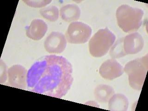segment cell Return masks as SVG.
Masks as SVG:
<instances>
[{
    "label": "cell",
    "mask_w": 148,
    "mask_h": 111,
    "mask_svg": "<svg viewBox=\"0 0 148 111\" xmlns=\"http://www.w3.org/2000/svg\"><path fill=\"white\" fill-rule=\"evenodd\" d=\"M71 62L62 56L51 55L35 62L28 71V90L57 98L64 96L73 83Z\"/></svg>",
    "instance_id": "1"
},
{
    "label": "cell",
    "mask_w": 148,
    "mask_h": 111,
    "mask_svg": "<svg viewBox=\"0 0 148 111\" xmlns=\"http://www.w3.org/2000/svg\"><path fill=\"white\" fill-rule=\"evenodd\" d=\"M143 15L142 9L126 4L119 6L116 13L119 27L126 33L134 32L140 28L142 25Z\"/></svg>",
    "instance_id": "2"
},
{
    "label": "cell",
    "mask_w": 148,
    "mask_h": 111,
    "mask_svg": "<svg viewBox=\"0 0 148 111\" xmlns=\"http://www.w3.org/2000/svg\"><path fill=\"white\" fill-rule=\"evenodd\" d=\"M148 69V55L127 62L124 71L128 76L129 83L132 88L142 90Z\"/></svg>",
    "instance_id": "3"
},
{
    "label": "cell",
    "mask_w": 148,
    "mask_h": 111,
    "mask_svg": "<svg viewBox=\"0 0 148 111\" xmlns=\"http://www.w3.org/2000/svg\"><path fill=\"white\" fill-rule=\"evenodd\" d=\"M115 40V35L108 28L99 29L89 40L90 55L95 58L103 57L113 46Z\"/></svg>",
    "instance_id": "4"
},
{
    "label": "cell",
    "mask_w": 148,
    "mask_h": 111,
    "mask_svg": "<svg viewBox=\"0 0 148 111\" xmlns=\"http://www.w3.org/2000/svg\"><path fill=\"white\" fill-rule=\"evenodd\" d=\"M92 30L89 25L80 21L71 22L65 34L66 40L72 44H82L88 41Z\"/></svg>",
    "instance_id": "5"
},
{
    "label": "cell",
    "mask_w": 148,
    "mask_h": 111,
    "mask_svg": "<svg viewBox=\"0 0 148 111\" xmlns=\"http://www.w3.org/2000/svg\"><path fill=\"white\" fill-rule=\"evenodd\" d=\"M67 45L64 35L59 32H51L44 42L45 50L50 54H60L64 52Z\"/></svg>",
    "instance_id": "6"
},
{
    "label": "cell",
    "mask_w": 148,
    "mask_h": 111,
    "mask_svg": "<svg viewBox=\"0 0 148 111\" xmlns=\"http://www.w3.org/2000/svg\"><path fill=\"white\" fill-rule=\"evenodd\" d=\"M8 82L10 86L25 89L27 85V71L21 65H14L8 71Z\"/></svg>",
    "instance_id": "7"
},
{
    "label": "cell",
    "mask_w": 148,
    "mask_h": 111,
    "mask_svg": "<svg viewBox=\"0 0 148 111\" xmlns=\"http://www.w3.org/2000/svg\"><path fill=\"white\" fill-rule=\"evenodd\" d=\"M145 45L142 36L138 32H133L122 38L123 52L125 56L140 52Z\"/></svg>",
    "instance_id": "8"
},
{
    "label": "cell",
    "mask_w": 148,
    "mask_h": 111,
    "mask_svg": "<svg viewBox=\"0 0 148 111\" xmlns=\"http://www.w3.org/2000/svg\"><path fill=\"white\" fill-rule=\"evenodd\" d=\"M124 68L114 59L104 62L99 69V73L102 77L106 80H112L119 77L124 73Z\"/></svg>",
    "instance_id": "9"
},
{
    "label": "cell",
    "mask_w": 148,
    "mask_h": 111,
    "mask_svg": "<svg viewBox=\"0 0 148 111\" xmlns=\"http://www.w3.org/2000/svg\"><path fill=\"white\" fill-rule=\"evenodd\" d=\"M48 25L43 20L34 19L26 30L27 37L34 40H40L47 31Z\"/></svg>",
    "instance_id": "10"
},
{
    "label": "cell",
    "mask_w": 148,
    "mask_h": 111,
    "mask_svg": "<svg viewBox=\"0 0 148 111\" xmlns=\"http://www.w3.org/2000/svg\"><path fill=\"white\" fill-rule=\"evenodd\" d=\"M80 8L74 4L65 5L60 8V15L62 19L67 22L78 21L81 16Z\"/></svg>",
    "instance_id": "11"
},
{
    "label": "cell",
    "mask_w": 148,
    "mask_h": 111,
    "mask_svg": "<svg viewBox=\"0 0 148 111\" xmlns=\"http://www.w3.org/2000/svg\"><path fill=\"white\" fill-rule=\"evenodd\" d=\"M128 106V99L123 94H114L108 101V109L110 111H126Z\"/></svg>",
    "instance_id": "12"
},
{
    "label": "cell",
    "mask_w": 148,
    "mask_h": 111,
    "mask_svg": "<svg viewBox=\"0 0 148 111\" xmlns=\"http://www.w3.org/2000/svg\"><path fill=\"white\" fill-rule=\"evenodd\" d=\"M115 94L112 87L106 84H100L95 88L94 91L95 98L101 103H106Z\"/></svg>",
    "instance_id": "13"
},
{
    "label": "cell",
    "mask_w": 148,
    "mask_h": 111,
    "mask_svg": "<svg viewBox=\"0 0 148 111\" xmlns=\"http://www.w3.org/2000/svg\"><path fill=\"white\" fill-rule=\"evenodd\" d=\"M39 13L44 18L51 22H55L59 18V9L56 6H49L43 8Z\"/></svg>",
    "instance_id": "14"
},
{
    "label": "cell",
    "mask_w": 148,
    "mask_h": 111,
    "mask_svg": "<svg viewBox=\"0 0 148 111\" xmlns=\"http://www.w3.org/2000/svg\"><path fill=\"white\" fill-rule=\"evenodd\" d=\"M110 55L114 58H121L125 56L123 52L122 45V38L118 40L110 50Z\"/></svg>",
    "instance_id": "15"
},
{
    "label": "cell",
    "mask_w": 148,
    "mask_h": 111,
    "mask_svg": "<svg viewBox=\"0 0 148 111\" xmlns=\"http://www.w3.org/2000/svg\"><path fill=\"white\" fill-rule=\"evenodd\" d=\"M25 4L29 7H32L34 8H40L42 7H44L50 4L52 1L51 0H40V1H34V0H30L23 1Z\"/></svg>",
    "instance_id": "16"
},
{
    "label": "cell",
    "mask_w": 148,
    "mask_h": 111,
    "mask_svg": "<svg viewBox=\"0 0 148 111\" xmlns=\"http://www.w3.org/2000/svg\"><path fill=\"white\" fill-rule=\"evenodd\" d=\"M1 75H0V82L1 84L4 83L7 80V69L6 64L2 60H1Z\"/></svg>",
    "instance_id": "17"
}]
</instances>
